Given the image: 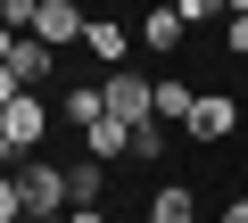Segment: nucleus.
I'll use <instances>...</instances> for the list:
<instances>
[{"label":"nucleus","mask_w":248,"mask_h":223,"mask_svg":"<svg viewBox=\"0 0 248 223\" xmlns=\"http://www.w3.org/2000/svg\"><path fill=\"white\" fill-rule=\"evenodd\" d=\"M190 116H199V91H190L182 74H166V83H157V124H190Z\"/></svg>","instance_id":"423d86ee"},{"label":"nucleus","mask_w":248,"mask_h":223,"mask_svg":"<svg viewBox=\"0 0 248 223\" xmlns=\"http://www.w3.org/2000/svg\"><path fill=\"white\" fill-rule=\"evenodd\" d=\"M50 42H33V33H9L0 42V91H25V83H50Z\"/></svg>","instance_id":"f257e3e1"},{"label":"nucleus","mask_w":248,"mask_h":223,"mask_svg":"<svg viewBox=\"0 0 248 223\" xmlns=\"http://www.w3.org/2000/svg\"><path fill=\"white\" fill-rule=\"evenodd\" d=\"M91 58H108L116 74H124V25H91V42H83Z\"/></svg>","instance_id":"9b49d317"},{"label":"nucleus","mask_w":248,"mask_h":223,"mask_svg":"<svg viewBox=\"0 0 248 223\" xmlns=\"http://www.w3.org/2000/svg\"><path fill=\"white\" fill-rule=\"evenodd\" d=\"M83 141H91V157H133V124H116V116H108V124H91Z\"/></svg>","instance_id":"1a4fd4ad"},{"label":"nucleus","mask_w":248,"mask_h":223,"mask_svg":"<svg viewBox=\"0 0 248 223\" xmlns=\"http://www.w3.org/2000/svg\"><path fill=\"white\" fill-rule=\"evenodd\" d=\"M190 133H199V141H232V133H240V107H232L223 91H199V116H190Z\"/></svg>","instance_id":"39448f33"},{"label":"nucleus","mask_w":248,"mask_h":223,"mask_svg":"<svg viewBox=\"0 0 248 223\" xmlns=\"http://www.w3.org/2000/svg\"><path fill=\"white\" fill-rule=\"evenodd\" d=\"M223 223H248V198H232V207H223Z\"/></svg>","instance_id":"4468645a"},{"label":"nucleus","mask_w":248,"mask_h":223,"mask_svg":"<svg viewBox=\"0 0 248 223\" xmlns=\"http://www.w3.org/2000/svg\"><path fill=\"white\" fill-rule=\"evenodd\" d=\"M42 124H50V116H42L33 91H9V99H0V149H9V157H25V149L42 141Z\"/></svg>","instance_id":"7ed1b4c3"},{"label":"nucleus","mask_w":248,"mask_h":223,"mask_svg":"<svg viewBox=\"0 0 248 223\" xmlns=\"http://www.w3.org/2000/svg\"><path fill=\"white\" fill-rule=\"evenodd\" d=\"M149 223H199V198H190L182 182H166V190L149 198Z\"/></svg>","instance_id":"0eeeda50"},{"label":"nucleus","mask_w":248,"mask_h":223,"mask_svg":"<svg viewBox=\"0 0 248 223\" xmlns=\"http://www.w3.org/2000/svg\"><path fill=\"white\" fill-rule=\"evenodd\" d=\"M223 33H232V50H248V0L232 9V25H223Z\"/></svg>","instance_id":"f8f14e48"},{"label":"nucleus","mask_w":248,"mask_h":223,"mask_svg":"<svg viewBox=\"0 0 248 223\" xmlns=\"http://www.w3.org/2000/svg\"><path fill=\"white\" fill-rule=\"evenodd\" d=\"M66 223H108V215H99V207H75V215H66Z\"/></svg>","instance_id":"ddd939ff"},{"label":"nucleus","mask_w":248,"mask_h":223,"mask_svg":"<svg viewBox=\"0 0 248 223\" xmlns=\"http://www.w3.org/2000/svg\"><path fill=\"white\" fill-rule=\"evenodd\" d=\"M141 33H149V50H174V42H182V9H149Z\"/></svg>","instance_id":"9d476101"},{"label":"nucleus","mask_w":248,"mask_h":223,"mask_svg":"<svg viewBox=\"0 0 248 223\" xmlns=\"http://www.w3.org/2000/svg\"><path fill=\"white\" fill-rule=\"evenodd\" d=\"M99 190H108V174H99V157H83V165H66V198H75V207H99Z\"/></svg>","instance_id":"6e6552de"},{"label":"nucleus","mask_w":248,"mask_h":223,"mask_svg":"<svg viewBox=\"0 0 248 223\" xmlns=\"http://www.w3.org/2000/svg\"><path fill=\"white\" fill-rule=\"evenodd\" d=\"M141 223H149V215H141Z\"/></svg>","instance_id":"2eb2a0df"},{"label":"nucleus","mask_w":248,"mask_h":223,"mask_svg":"<svg viewBox=\"0 0 248 223\" xmlns=\"http://www.w3.org/2000/svg\"><path fill=\"white\" fill-rule=\"evenodd\" d=\"M33 42L66 50V42H91V25H83V9H75V0H42V17H33Z\"/></svg>","instance_id":"20e7f679"},{"label":"nucleus","mask_w":248,"mask_h":223,"mask_svg":"<svg viewBox=\"0 0 248 223\" xmlns=\"http://www.w3.org/2000/svg\"><path fill=\"white\" fill-rule=\"evenodd\" d=\"M99 91H108V116H116V124H133V133L157 124V83H141V74H108Z\"/></svg>","instance_id":"f03ea898"}]
</instances>
